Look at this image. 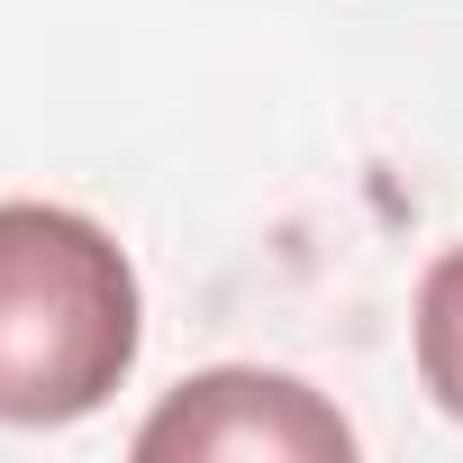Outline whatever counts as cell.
<instances>
[{"label":"cell","mask_w":463,"mask_h":463,"mask_svg":"<svg viewBox=\"0 0 463 463\" xmlns=\"http://www.w3.org/2000/svg\"><path fill=\"white\" fill-rule=\"evenodd\" d=\"M146 345L137 264L118 237L55 200H0V418H91Z\"/></svg>","instance_id":"cell-1"},{"label":"cell","mask_w":463,"mask_h":463,"mask_svg":"<svg viewBox=\"0 0 463 463\" xmlns=\"http://www.w3.org/2000/svg\"><path fill=\"white\" fill-rule=\"evenodd\" d=\"M137 454H237V463H345L354 427L291 373H255V364H218L200 382H182L146 427Z\"/></svg>","instance_id":"cell-2"},{"label":"cell","mask_w":463,"mask_h":463,"mask_svg":"<svg viewBox=\"0 0 463 463\" xmlns=\"http://www.w3.org/2000/svg\"><path fill=\"white\" fill-rule=\"evenodd\" d=\"M418 373L445 418H463V246H445L418 282Z\"/></svg>","instance_id":"cell-3"}]
</instances>
